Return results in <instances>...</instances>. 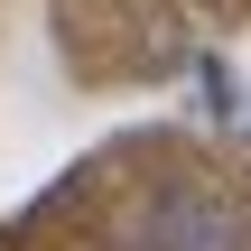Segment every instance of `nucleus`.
Masks as SVG:
<instances>
[{"mask_svg": "<svg viewBox=\"0 0 251 251\" xmlns=\"http://www.w3.org/2000/svg\"><path fill=\"white\" fill-rule=\"evenodd\" d=\"M149 251H242V214L205 186H177L149 214Z\"/></svg>", "mask_w": 251, "mask_h": 251, "instance_id": "1", "label": "nucleus"}]
</instances>
